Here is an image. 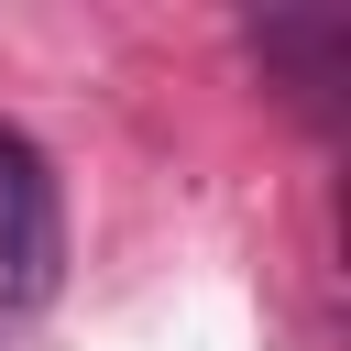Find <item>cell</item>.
<instances>
[{"label":"cell","mask_w":351,"mask_h":351,"mask_svg":"<svg viewBox=\"0 0 351 351\" xmlns=\"http://www.w3.org/2000/svg\"><path fill=\"white\" fill-rule=\"evenodd\" d=\"M66 285V197L33 132L0 121V307H44Z\"/></svg>","instance_id":"cell-1"},{"label":"cell","mask_w":351,"mask_h":351,"mask_svg":"<svg viewBox=\"0 0 351 351\" xmlns=\"http://www.w3.org/2000/svg\"><path fill=\"white\" fill-rule=\"evenodd\" d=\"M252 55H263V66H274L296 99H318V88L340 77V55H351V22H340V11H318V22H285V11H263V22H252Z\"/></svg>","instance_id":"cell-2"}]
</instances>
